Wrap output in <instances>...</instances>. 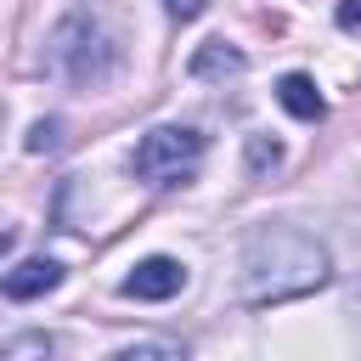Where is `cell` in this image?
Returning a JSON list of instances; mask_svg holds the SVG:
<instances>
[{
	"mask_svg": "<svg viewBox=\"0 0 361 361\" xmlns=\"http://www.w3.org/2000/svg\"><path fill=\"white\" fill-rule=\"evenodd\" d=\"M203 6H209V0H164V11H169L175 23H192V17L203 11Z\"/></svg>",
	"mask_w": 361,
	"mask_h": 361,
	"instance_id": "12",
	"label": "cell"
},
{
	"mask_svg": "<svg viewBox=\"0 0 361 361\" xmlns=\"http://www.w3.org/2000/svg\"><path fill=\"white\" fill-rule=\"evenodd\" d=\"M243 68H248V56H243L237 45H226V39L197 45V51H192V62H186V73H192V79H237Z\"/></svg>",
	"mask_w": 361,
	"mask_h": 361,
	"instance_id": "6",
	"label": "cell"
},
{
	"mask_svg": "<svg viewBox=\"0 0 361 361\" xmlns=\"http://www.w3.org/2000/svg\"><path fill=\"white\" fill-rule=\"evenodd\" d=\"M0 361H51V338L45 333H17L0 344Z\"/></svg>",
	"mask_w": 361,
	"mask_h": 361,
	"instance_id": "9",
	"label": "cell"
},
{
	"mask_svg": "<svg viewBox=\"0 0 361 361\" xmlns=\"http://www.w3.org/2000/svg\"><path fill=\"white\" fill-rule=\"evenodd\" d=\"M327 282V248L299 226H254L243 243V299L282 305Z\"/></svg>",
	"mask_w": 361,
	"mask_h": 361,
	"instance_id": "1",
	"label": "cell"
},
{
	"mask_svg": "<svg viewBox=\"0 0 361 361\" xmlns=\"http://www.w3.org/2000/svg\"><path fill=\"white\" fill-rule=\"evenodd\" d=\"M56 282H62V265L45 259V254H34V259H23V265H11V271L0 276V293H6V299H39V293H51Z\"/></svg>",
	"mask_w": 361,
	"mask_h": 361,
	"instance_id": "5",
	"label": "cell"
},
{
	"mask_svg": "<svg viewBox=\"0 0 361 361\" xmlns=\"http://www.w3.org/2000/svg\"><path fill=\"white\" fill-rule=\"evenodd\" d=\"M197 158H203V135L192 124H158V130H147L135 141L130 169L147 186H175V180H186L197 169Z\"/></svg>",
	"mask_w": 361,
	"mask_h": 361,
	"instance_id": "3",
	"label": "cell"
},
{
	"mask_svg": "<svg viewBox=\"0 0 361 361\" xmlns=\"http://www.w3.org/2000/svg\"><path fill=\"white\" fill-rule=\"evenodd\" d=\"M45 68L56 79L79 85V90H102L113 79V68H118V45L90 11H68L45 39Z\"/></svg>",
	"mask_w": 361,
	"mask_h": 361,
	"instance_id": "2",
	"label": "cell"
},
{
	"mask_svg": "<svg viewBox=\"0 0 361 361\" xmlns=\"http://www.w3.org/2000/svg\"><path fill=\"white\" fill-rule=\"evenodd\" d=\"M118 288H124V299H147V305H158V299H175V293L186 288V265L169 259V254H147Z\"/></svg>",
	"mask_w": 361,
	"mask_h": 361,
	"instance_id": "4",
	"label": "cell"
},
{
	"mask_svg": "<svg viewBox=\"0 0 361 361\" xmlns=\"http://www.w3.org/2000/svg\"><path fill=\"white\" fill-rule=\"evenodd\" d=\"M338 28H361V0H344L338 6Z\"/></svg>",
	"mask_w": 361,
	"mask_h": 361,
	"instance_id": "13",
	"label": "cell"
},
{
	"mask_svg": "<svg viewBox=\"0 0 361 361\" xmlns=\"http://www.w3.org/2000/svg\"><path fill=\"white\" fill-rule=\"evenodd\" d=\"M6 243H11V231H0V248H6Z\"/></svg>",
	"mask_w": 361,
	"mask_h": 361,
	"instance_id": "14",
	"label": "cell"
},
{
	"mask_svg": "<svg viewBox=\"0 0 361 361\" xmlns=\"http://www.w3.org/2000/svg\"><path fill=\"white\" fill-rule=\"evenodd\" d=\"M0 124H6V107H0Z\"/></svg>",
	"mask_w": 361,
	"mask_h": 361,
	"instance_id": "15",
	"label": "cell"
},
{
	"mask_svg": "<svg viewBox=\"0 0 361 361\" xmlns=\"http://www.w3.org/2000/svg\"><path fill=\"white\" fill-rule=\"evenodd\" d=\"M282 164V147L271 141V135H248V175H265V169H276Z\"/></svg>",
	"mask_w": 361,
	"mask_h": 361,
	"instance_id": "10",
	"label": "cell"
},
{
	"mask_svg": "<svg viewBox=\"0 0 361 361\" xmlns=\"http://www.w3.org/2000/svg\"><path fill=\"white\" fill-rule=\"evenodd\" d=\"M62 147V118H39L28 130V152H56Z\"/></svg>",
	"mask_w": 361,
	"mask_h": 361,
	"instance_id": "11",
	"label": "cell"
},
{
	"mask_svg": "<svg viewBox=\"0 0 361 361\" xmlns=\"http://www.w3.org/2000/svg\"><path fill=\"white\" fill-rule=\"evenodd\" d=\"M107 361H186V350L169 344V338H141V344H130V350H118Z\"/></svg>",
	"mask_w": 361,
	"mask_h": 361,
	"instance_id": "8",
	"label": "cell"
},
{
	"mask_svg": "<svg viewBox=\"0 0 361 361\" xmlns=\"http://www.w3.org/2000/svg\"><path fill=\"white\" fill-rule=\"evenodd\" d=\"M276 102H282L299 124H316V118L327 113V102H322V90H316L310 73H282V79H276Z\"/></svg>",
	"mask_w": 361,
	"mask_h": 361,
	"instance_id": "7",
	"label": "cell"
}]
</instances>
